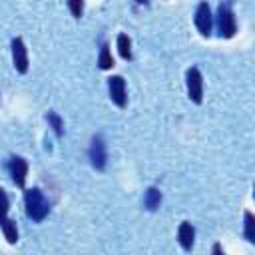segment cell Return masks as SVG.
Wrapping results in <instances>:
<instances>
[{
  "mask_svg": "<svg viewBox=\"0 0 255 255\" xmlns=\"http://www.w3.org/2000/svg\"><path fill=\"white\" fill-rule=\"evenodd\" d=\"M177 239H179V245H181L185 251H189V249L193 247L195 229H193V225H191L189 221H183V223L179 225V229H177Z\"/></svg>",
  "mask_w": 255,
  "mask_h": 255,
  "instance_id": "9c48e42d",
  "label": "cell"
},
{
  "mask_svg": "<svg viewBox=\"0 0 255 255\" xmlns=\"http://www.w3.org/2000/svg\"><path fill=\"white\" fill-rule=\"evenodd\" d=\"M12 62H14L16 72H20V74L28 72V50H26L22 38L12 40Z\"/></svg>",
  "mask_w": 255,
  "mask_h": 255,
  "instance_id": "8992f818",
  "label": "cell"
},
{
  "mask_svg": "<svg viewBox=\"0 0 255 255\" xmlns=\"http://www.w3.org/2000/svg\"><path fill=\"white\" fill-rule=\"evenodd\" d=\"M98 66H100L102 70H110V68L114 66V58H112V52H110L108 44H104V46H102V50H100V56H98Z\"/></svg>",
  "mask_w": 255,
  "mask_h": 255,
  "instance_id": "4fadbf2b",
  "label": "cell"
},
{
  "mask_svg": "<svg viewBox=\"0 0 255 255\" xmlns=\"http://www.w3.org/2000/svg\"><path fill=\"white\" fill-rule=\"evenodd\" d=\"M135 2H137V4H147L149 0H135Z\"/></svg>",
  "mask_w": 255,
  "mask_h": 255,
  "instance_id": "d6986e66",
  "label": "cell"
},
{
  "mask_svg": "<svg viewBox=\"0 0 255 255\" xmlns=\"http://www.w3.org/2000/svg\"><path fill=\"white\" fill-rule=\"evenodd\" d=\"M46 120H48V124L54 128L56 135H62V133H64V124H62V120H60V116H58V114H54V112H48Z\"/></svg>",
  "mask_w": 255,
  "mask_h": 255,
  "instance_id": "9a60e30c",
  "label": "cell"
},
{
  "mask_svg": "<svg viewBox=\"0 0 255 255\" xmlns=\"http://www.w3.org/2000/svg\"><path fill=\"white\" fill-rule=\"evenodd\" d=\"M217 28H219L221 38H233L235 32H237V20H235V14H233L231 8L225 6V4H221L219 10H217Z\"/></svg>",
  "mask_w": 255,
  "mask_h": 255,
  "instance_id": "7a4b0ae2",
  "label": "cell"
},
{
  "mask_svg": "<svg viewBox=\"0 0 255 255\" xmlns=\"http://www.w3.org/2000/svg\"><path fill=\"white\" fill-rule=\"evenodd\" d=\"M6 213H8V197H6L4 189L0 187V223H2V219L6 217Z\"/></svg>",
  "mask_w": 255,
  "mask_h": 255,
  "instance_id": "e0dca14e",
  "label": "cell"
},
{
  "mask_svg": "<svg viewBox=\"0 0 255 255\" xmlns=\"http://www.w3.org/2000/svg\"><path fill=\"white\" fill-rule=\"evenodd\" d=\"M213 253H223V249H221V245H213Z\"/></svg>",
  "mask_w": 255,
  "mask_h": 255,
  "instance_id": "ac0fdd59",
  "label": "cell"
},
{
  "mask_svg": "<svg viewBox=\"0 0 255 255\" xmlns=\"http://www.w3.org/2000/svg\"><path fill=\"white\" fill-rule=\"evenodd\" d=\"M90 161L94 165V169L102 171L106 169V163H108V151H106V143L102 139V135H94L92 137V145H90Z\"/></svg>",
  "mask_w": 255,
  "mask_h": 255,
  "instance_id": "277c9868",
  "label": "cell"
},
{
  "mask_svg": "<svg viewBox=\"0 0 255 255\" xmlns=\"http://www.w3.org/2000/svg\"><path fill=\"white\" fill-rule=\"evenodd\" d=\"M2 231H4V237L8 243H16L18 241V229H16V223L12 219H2Z\"/></svg>",
  "mask_w": 255,
  "mask_h": 255,
  "instance_id": "8fae6325",
  "label": "cell"
},
{
  "mask_svg": "<svg viewBox=\"0 0 255 255\" xmlns=\"http://www.w3.org/2000/svg\"><path fill=\"white\" fill-rule=\"evenodd\" d=\"M68 8L74 18H82L84 14V0H68Z\"/></svg>",
  "mask_w": 255,
  "mask_h": 255,
  "instance_id": "2e32d148",
  "label": "cell"
},
{
  "mask_svg": "<svg viewBox=\"0 0 255 255\" xmlns=\"http://www.w3.org/2000/svg\"><path fill=\"white\" fill-rule=\"evenodd\" d=\"M245 239L255 243V215L251 211H245Z\"/></svg>",
  "mask_w": 255,
  "mask_h": 255,
  "instance_id": "5bb4252c",
  "label": "cell"
},
{
  "mask_svg": "<svg viewBox=\"0 0 255 255\" xmlns=\"http://www.w3.org/2000/svg\"><path fill=\"white\" fill-rule=\"evenodd\" d=\"M8 169H10V175H12V181L18 185V187H24L26 183V175H28V163L24 157L20 155H14L8 163Z\"/></svg>",
  "mask_w": 255,
  "mask_h": 255,
  "instance_id": "ba28073f",
  "label": "cell"
},
{
  "mask_svg": "<svg viewBox=\"0 0 255 255\" xmlns=\"http://www.w3.org/2000/svg\"><path fill=\"white\" fill-rule=\"evenodd\" d=\"M118 52L124 60H131V42L126 34H120L118 36Z\"/></svg>",
  "mask_w": 255,
  "mask_h": 255,
  "instance_id": "7c38bea8",
  "label": "cell"
},
{
  "mask_svg": "<svg viewBox=\"0 0 255 255\" xmlns=\"http://www.w3.org/2000/svg\"><path fill=\"white\" fill-rule=\"evenodd\" d=\"M108 90H110V98L118 108H124L128 104V96H126V82L122 76H112L108 80Z\"/></svg>",
  "mask_w": 255,
  "mask_h": 255,
  "instance_id": "5b68a950",
  "label": "cell"
},
{
  "mask_svg": "<svg viewBox=\"0 0 255 255\" xmlns=\"http://www.w3.org/2000/svg\"><path fill=\"white\" fill-rule=\"evenodd\" d=\"M195 26L199 30L201 36H209L211 34V26H213V18H211V10L207 2H201L195 10Z\"/></svg>",
  "mask_w": 255,
  "mask_h": 255,
  "instance_id": "52a82bcc",
  "label": "cell"
},
{
  "mask_svg": "<svg viewBox=\"0 0 255 255\" xmlns=\"http://www.w3.org/2000/svg\"><path fill=\"white\" fill-rule=\"evenodd\" d=\"M187 96L193 104H201L203 100V78H201V72L197 68H189L187 74Z\"/></svg>",
  "mask_w": 255,
  "mask_h": 255,
  "instance_id": "3957f363",
  "label": "cell"
},
{
  "mask_svg": "<svg viewBox=\"0 0 255 255\" xmlns=\"http://www.w3.org/2000/svg\"><path fill=\"white\" fill-rule=\"evenodd\" d=\"M143 205L149 211H155L161 205V191L157 187H147L145 195H143Z\"/></svg>",
  "mask_w": 255,
  "mask_h": 255,
  "instance_id": "30bf717a",
  "label": "cell"
},
{
  "mask_svg": "<svg viewBox=\"0 0 255 255\" xmlns=\"http://www.w3.org/2000/svg\"><path fill=\"white\" fill-rule=\"evenodd\" d=\"M24 203H26V215L30 219H34V221H42L50 211V203H48V199L44 197V193L38 187L26 189Z\"/></svg>",
  "mask_w": 255,
  "mask_h": 255,
  "instance_id": "6da1fadb",
  "label": "cell"
}]
</instances>
